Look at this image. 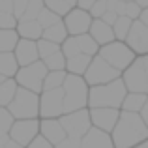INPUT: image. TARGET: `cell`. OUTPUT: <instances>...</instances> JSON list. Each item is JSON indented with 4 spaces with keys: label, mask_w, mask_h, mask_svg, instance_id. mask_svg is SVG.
<instances>
[{
    "label": "cell",
    "mask_w": 148,
    "mask_h": 148,
    "mask_svg": "<svg viewBox=\"0 0 148 148\" xmlns=\"http://www.w3.org/2000/svg\"><path fill=\"white\" fill-rule=\"evenodd\" d=\"M84 79L90 86H98V84H107L111 81L120 79V69L112 68L105 58H101L99 54H96L92 60L90 68L84 73Z\"/></svg>",
    "instance_id": "obj_9"
},
{
    "label": "cell",
    "mask_w": 148,
    "mask_h": 148,
    "mask_svg": "<svg viewBox=\"0 0 148 148\" xmlns=\"http://www.w3.org/2000/svg\"><path fill=\"white\" fill-rule=\"evenodd\" d=\"M56 148H81V141H75V139L68 137V139H64L62 143H58Z\"/></svg>",
    "instance_id": "obj_42"
},
{
    "label": "cell",
    "mask_w": 148,
    "mask_h": 148,
    "mask_svg": "<svg viewBox=\"0 0 148 148\" xmlns=\"http://www.w3.org/2000/svg\"><path fill=\"white\" fill-rule=\"evenodd\" d=\"M15 2V15H17L19 19L25 15V11H26V8H28V4H30V0H13Z\"/></svg>",
    "instance_id": "obj_41"
},
{
    "label": "cell",
    "mask_w": 148,
    "mask_h": 148,
    "mask_svg": "<svg viewBox=\"0 0 148 148\" xmlns=\"http://www.w3.org/2000/svg\"><path fill=\"white\" fill-rule=\"evenodd\" d=\"M47 73H49V68L45 66V62H34L30 66H23L19 69V73L15 75V79L23 88H28V90L38 94V92L43 90V83H45Z\"/></svg>",
    "instance_id": "obj_7"
},
{
    "label": "cell",
    "mask_w": 148,
    "mask_h": 148,
    "mask_svg": "<svg viewBox=\"0 0 148 148\" xmlns=\"http://www.w3.org/2000/svg\"><path fill=\"white\" fill-rule=\"evenodd\" d=\"M40 105H41V98H38L36 92L21 86L17 90L15 99L8 105V109L17 120H26V118H36L40 114Z\"/></svg>",
    "instance_id": "obj_4"
},
{
    "label": "cell",
    "mask_w": 148,
    "mask_h": 148,
    "mask_svg": "<svg viewBox=\"0 0 148 148\" xmlns=\"http://www.w3.org/2000/svg\"><path fill=\"white\" fill-rule=\"evenodd\" d=\"M19 26V17L13 11H0V28L8 30V28H15Z\"/></svg>",
    "instance_id": "obj_35"
},
{
    "label": "cell",
    "mask_w": 148,
    "mask_h": 148,
    "mask_svg": "<svg viewBox=\"0 0 148 148\" xmlns=\"http://www.w3.org/2000/svg\"><path fill=\"white\" fill-rule=\"evenodd\" d=\"M126 2H133V0H126Z\"/></svg>",
    "instance_id": "obj_50"
},
{
    "label": "cell",
    "mask_w": 148,
    "mask_h": 148,
    "mask_svg": "<svg viewBox=\"0 0 148 148\" xmlns=\"http://www.w3.org/2000/svg\"><path fill=\"white\" fill-rule=\"evenodd\" d=\"M43 8H45V0H30L28 8H26L25 15H23L21 19H38ZM21 19H19V21H21Z\"/></svg>",
    "instance_id": "obj_34"
},
{
    "label": "cell",
    "mask_w": 148,
    "mask_h": 148,
    "mask_svg": "<svg viewBox=\"0 0 148 148\" xmlns=\"http://www.w3.org/2000/svg\"><path fill=\"white\" fill-rule=\"evenodd\" d=\"M107 8H109V11H114L120 17V15H126L127 2L126 0H107Z\"/></svg>",
    "instance_id": "obj_36"
},
{
    "label": "cell",
    "mask_w": 148,
    "mask_h": 148,
    "mask_svg": "<svg viewBox=\"0 0 148 148\" xmlns=\"http://www.w3.org/2000/svg\"><path fill=\"white\" fill-rule=\"evenodd\" d=\"M139 19H141V21L148 26V8H145V10H143V13H141V17H139Z\"/></svg>",
    "instance_id": "obj_47"
},
{
    "label": "cell",
    "mask_w": 148,
    "mask_h": 148,
    "mask_svg": "<svg viewBox=\"0 0 148 148\" xmlns=\"http://www.w3.org/2000/svg\"><path fill=\"white\" fill-rule=\"evenodd\" d=\"M131 26H133V19L127 17V15H120L118 21L112 25V28H114V34H116V40H118V41L127 40V34H130Z\"/></svg>",
    "instance_id": "obj_27"
},
{
    "label": "cell",
    "mask_w": 148,
    "mask_h": 148,
    "mask_svg": "<svg viewBox=\"0 0 148 148\" xmlns=\"http://www.w3.org/2000/svg\"><path fill=\"white\" fill-rule=\"evenodd\" d=\"M19 34H21L23 38H26V40H41L43 38V26H41V23L38 21V19H21L19 21V26H17Z\"/></svg>",
    "instance_id": "obj_19"
},
{
    "label": "cell",
    "mask_w": 148,
    "mask_h": 148,
    "mask_svg": "<svg viewBox=\"0 0 148 148\" xmlns=\"http://www.w3.org/2000/svg\"><path fill=\"white\" fill-rule=\"evenodd\" d=\"M141 13H143V8L139 6L135 0L133 2H127V8H126V15L127 17H131L133 21H137V19L141 17Z\"/></svg>",
    "instance_id": "obj_38"
},
{
    "label": "cell",
    "mask_w": 148,
    "mask_h": 148,
    "mask_svg": "<svg viewBox=\"0 0 148 148\" xmlns=\"http://www.w3.org/2000/svg\"><path fill=\"white\" fill-rule=\"evenodd\" d=\"M60 122L64 126L68 137L75 139V141H81L84 135L90 131V124H92V116H90V111H75V112H66V114L60 116Z\"/></svg>",
    "instance_id": "obj_8"
},
{
    "label": "cell",
    "mask_w": 148,
    "mask_h": 148,
    "mask_svg": "<svg viewBox=\"0 0 148 148\" xmlns=\"http://www.w3.org/2000/svg\"><path fill=\"white\" fill-rule=\"evenodd\" d=\"M107 11H109L107 0H98V2L90 8V13H92V17H94V19H101L105 13H107Z\"/></svg>",
    "instance_id": "obj_37"
},
{
    "label": "cell",
    "mask_w": 148,
    "mask_h": 148,
    "mask_svg": "<svg viewBox=\"0 0 148 148\" xmlns=\"http://www.w3.org/2000/svg\"><path fill=\"white\" fill-rule=\"evenodd\" d=\"M68 26H66V23H56V25H53V26H49V28H45L43 30V38L45 40H49V41H54V43H64L66 40H68Z\"/></svg>",
    "instance_id": "obj_25"
},
{
    "label": "cell",
    "mask_w": 148,
    "mask_h": 148,
    "mask_svg": "<svg viewBox=\"0 0 148 148\" xmlns=\"http://www.w3.org/2000/svg\"><path fill=\"white\" fill-rule=\"evenodd\" d=\"M15 56H17L21 66H30L34 62H38V58H41L38 43L34 40H26V38H23L19 41V45L15 47Z\"/></svg>",
    "instance_id": "obj_16"
},
{
    "label": "cell",
    "mask_w": 148,
    "mask_h": 148,
    "mask_svg": "<svg viewBox=\"0 0 148 148\" xmlns=\"http://www.w3.org/2000/svg\"><path fill=\"white\" fill-rule=\"evenodd\" d=\"M19 30H15V28H8V30H4L2 28V32H0V51L2 53H13L15 47L19 45Z\"/></svg>",
    "instance_id": "obj_24"
},
{
    "label": "cell",
    "mask_w": 148,
    "mask_h": 148,
    "mask_svg": "<svg viewBox=\"0 0 148 148\" xmlns=\"http://www.w3.org/2000/svg\"><path fill=\"white\" fill-rule=\"evenodd\" d=\"M38 49H40V56L43 58V60H45L47 56H51V54H54V53H58V51H62L58 43H54V41H49V40H45V38L38 40Z\"/></svg>",
    "instance_id": "obj_32"
},
{
    "label": "cell",
    "mask_w": 148,
    "mask_h": 148,
    "mask_svg": "<svg viewBox=\"0 0 148 148\" xmlns=\"http://www.w3.org/2000/svg\"><path fill=\"white\" fill-rule=\"evenodd\" d=\"M148 101V94H141V92H127L126 99L122 103L124 111H130V112H141L145 103Z\"/></svg>",
    "instance_id": "obj_23"
},
{
    "label": "cell",
    "mask_w": 148,
    "mask_h": 148,
    "mask_svg": "<svg viewBox=\"0 0 148 148\" xmlns=\"http://www.w3.org/2000/svg\"><path fill=\"white\" fill-rule=\"evenodd\" d=\"M66 79H68V73L64 69H60V71H49L47 77H45V83H43V92L54 90V88H62Z\"/></svg>",
    "instance_id": "obj_26"
},
{
    "label": "cell",
    "mask_w": 148,
    "mask_h": 148,
    "mask_svg": "<svg viewBox=\"0 0 148 148\" xmlns=\"http://www.w3.org/2000/svg\"><path fill=\"white\" fill-rule=\"evenodd\" d=\"M19 60L15 53H2L0 54V73L4 77H13L19 73Z\"/></svg>",
    "instance_id": "obj_22"
},
{
    "label": "cell",
    "mask_w": 148,
    "mask_h": 148,
    "mask_svg": "<svg viewBox=\"0 0 148 148\" xmlns=\"http://www.w3.org/2000/svg\"><path fill=\"white\" fill-rule=\"evenodd\" d=\"M101 19H103V21L107 23V25H114V23L118 21V15H116L114 11H107V13H105Z\"/></svg>",
    "instance_id": "obj_44"
},
{
    "label": "cell",
    "mask_w": 148,
    "mask_h": 148,
    "mask_svg": "<svg viewBox=\"0 0 148 148\" xmlns=\"http://www.w3.org/2000/svg\"><path fill=\"white\" fill-rule=\"evenodd\" d=\"M41 135H43L47 141L53 143L54 146H56L58 143H62L64 139H68V133H66L62 122L56 120V118H43V122H41Z\"/></svg>",
    "instance_id": "obj_17"
},
{
    "label": "cell",
    "mask_w": 148,
    "mask_h": 148,
    "mask_svg": "<svg viewBox=\"0 0 148 148\" xmlns=\"http://www.w3.org/2000/svg\"><path fill=\"white\" fill-rule=\"evenodd\" d=\"M62 53L66 54V58H71V56H77V54H83V51H81L79 41H77L75 36L68 38V40L62 43Z\"/></svg>",
    "instance_id": "obj_33"
},
{
    "label": "cell",
    "mask_w": 148,
    "mask_h": 148,
    "mask_svg": "<svg viewBox=\"0 0 148 148\" xmlns=\"http://www.w3.org/2000/svg\"><path fill=\"white\" fill-rule=\"evenodd\" d=\"M26 148H56V146H53V143L47 141V139H45L43 135H41V137L38 135V137L34 139V141L30 143V145L26 146Z\"/></svg>",
    "instance_id": "obj_39"
},
{
    "label": "cell",
    "mask_w": 148,
    "mask_h": 148,
    "mask_svg": "<svg viewBox=\"0 0 148 148\" xmlns=\"http://www.w3.org/2000/svg\"><path fill=\"white\" fill-rule=\"evenodd\" d=\"M133 148H148V141L141 143V145H137V146H133Z\"/></svg>",
    "instance_id": "obj_49"
},
{
    "label": "cell",
    "mask_w": 148,
    "mask_h": 148,
    "mask_svg": "<svg viewBox=\"0 0 148 148\" xmlns=\"http://www.w3.org/2000/svg\"><path fill=\"white\" fill-rule=\"evenodd\" d=\"M15 120H17V118L10 112V109H8V107L0 109V130H2V135H10V131H11V127H13Z\"/></svg>",
    "instance_id": "obj_30"
},
{
    "label": "cell",
    "mask_w": 148,
    "mask_h": 148,
    "mask_svg": "<svg viewBox=\"0 0 148 148\" xmlns=\"http://www.w3.org/2000/svg\"><path fill=\"white\" fill-rule=\"evenodd\" d=\"M17 90H19L17 79H11L10 77V79H6V81L0 83V103H2V107H8V105L15 99Z\"/></svg>",
    "instance_id": "obj_21"
},
{
    "label": "cell",
    "mask_w": 148,
    "mask_h": 148,
    "mask_svg": "<svg viewBox=\"0 0 148 148\" xmlns=\"http://www.w3.org/2000/svg\"><path fill=\"white\" fill-rule=\"evenodd\" d=\"M90 36L94 38L99 45H107V43H112V41H114L116 34H114L112 25H107L103 19H94V23H92V26H90Z\"/></svg>",
    "instance_id": "obj_18"
},
{
    "label": "cell",
    "mask_w": 148,
    "mask_h": 148,
    "mask_svg": "<svg viewBox=\"0 0 148 148\" xmlns=\"http://www.w3.org/2000/svg\"><path fill=\"white\" fill-rule=\"evenodd\" d=\"M96 2H98V0H79V4H77V6L83 8V10H88V11H90V8L94 6Z\"/></svg>",
    "instance_id": "obj_45"
},
{
    "label": "cell",
    "mask_w": 148,
    "mask_h": 148,
    "mask_svg": "<svg viewBox=\"0 0 148 148\" xmlns=\"http://www.w3.org/2000/svg\"><path fill=\"white\" fill-rule=\"evenodd\" d=\"M126 43L137 54H148V26L141 19L133 21V26H131L130 34H127Z\"/></svg>",
    "instance_id": "obj_14"
},
{
    "label": "cell",
    "mask_w": 148,
    "mask_h": 148,
    "mask_svg": "<svg viewBox=\"0 0 148 148\" xmlns=\"http://www.w3.org/2000/svg\"><path fill=\"white\" fill-rule=\"evenodd\" d=\"M62 88H64V111L66 112L81 111V109H84L88 105L90 90H88L86 79H83L81 75L69 73Z\"/></svg>",
    "instance_id": "obj_3"
},
{
    "label": "cell",
    "mask_w": 148,
    "mask_h": 148,
    "mask_svg": "<svg viewBox=\"0 0 148 148\" xmlns=\"http://www.w3.org/2000/svg\"><path fill=\"white\" fill-rule=\"evenodd\" d=\"M127 86L124 83V79L111 81L107 84H98V86L90 88V98H88V105L90 109L96 107H112L120 109L127 96Z\"/></svg>",
    "instance_id": "obj_2"
},
{
    "label": "cell",
    "mask_w": 148,
    "mask_h": 148,
    "mask_svg": "<svg viewBox=\"0 0 148 148\" xmlns=\"http://www.w3.org/2000/svg\"><path fill=\"white\" fill-rule=\"evenodd\" d=\"M66 26H68V32L71 36H81V34L90 32V26L94 23V17L88 10L83 8H75L66 15Z\"/></svg>",
    "instance_id": "obj_12"
},
{
    "label": "cell",
    "mask_w": 148,
    "mask_h": 148,
    "mask_svg": "<svg viewBox=\"0 0 148 148\" xmlns=\"http://www.w3.org/2000/svg\"><path fill=\"white\" fill-rule=\"evenodd\" d=\"M81 148H116L112 137L99 127H90L86 135L81 139Z\"/></svg>",
    "instance_id": "obj_15"
},
{
    "label": "cell",
    "mask_w": 148,
    "mask_h": 148,
    "mask_svg": "<svg viewBox=\"0 0 148 148\" xmlns=\"http://www.w3.org/2000/svg\"><path fill=\"white\" fill-rule=\"evenodd\" d=\"M41 131V124L36 118H26V120H15L13 127H11L10 135L23 146H28L38 133Z\"/></svg>",
    "instance_id": "obj_11"
},
{
    "label": "cell",
    "mask_w": 148,
    "mask_h": 148,
    "mask_svg": "<svg viewBox=\"0 0 148 148\" xmlns=\"http://www.w3.org/2000/svg\"><path fill=\"white\" fill-rule=\"evenodd\" d=\"M112 141L116 148H133L148 141V126L141 112H120V120L112 131Z\"/></svg>",
    "instance_id": "obj_1"
},
{
    "label": "cell",
    "mask_w": 148,
    "mask_h": 148,
    "mask_svg": "<svg viewBox=\"0 0 148 148\" xmlns=\"http://www.w3.org/2000/svg\"><path fill=\"white\" fill-rule=\"evenodd\" d=\"M75 4H79V0H45V6L56 11L58 15H68L75 8Z\"/></svg>",
    "instance_id": "obj_28"
},
{
    "label": "cell",
    "mask_w": 148,
    "mask_h": 148,
    "mask_svg": "<svg viewBox=\"0 0 148 148\" xmlns=\"http://www.w3.org/2000/svg\"><path fill=\"white\" fill-rule=\"evenodd\" d=\"M141 116H143V120L146 122V126H148V101L145 103V107H143V111H141Z\"/></svg>",
    "instance_id": "obj_46"
},
{
    "label": "cell",
    "mask_w": 148,
    "mask_h": 148,
    "mask_svg": "<svg viewBox=\"0 0 148 148\" xmlns=\"http://www.w3.org/2000/svg\"><path fill=\"white\" fill-rule=\"evenodd\" d=\"M92 60H94V56H90V54H77V56H71L68 58V71L69 73H75V75H84L86 73V69L90 68Z\"/></svg>",
    "instance_id": "obj_20"
},
{
    "label": "cell",
    "mask_w": 148,
    "mask_h": 148,
    "mask_svg": "<svg viewBox=\"0 0 148 148\" xmlns=\"http://www.w3.org/2000/svg\"><path fill=\"white\" fill-rule=\"evenodd\" d=\"M0 11H13L15 13V2L13 0H0Z\"/></svg>",
    "instance_id": "obj_43"
},
{
    "label": "cell",
    "mask_w": 148,
    "mask_h": 148,
    "mask_svg": "<svg viewBox=\"0 0 148 148\" xmlns=\"http://www.w3.org/2000/svg\"><path fill=\"white\" fill-rule=\"evenodd\" d=\"M98 54L101 58H105L112 68L120 69V71H126L135 62V51L127 43H122V41H112V43L101 45Z\"/></svg>",
    "instance_id": "obj_5"
},
{
    "label": "cell",
    "mask_w": 148,
    "mask_h": 148,
    "mask_svg": "<svg viewBox=\"0 0 148 148\" xmlns=\"http://www.w3.org/2000/svg\"><path fill=\"white\" fill-rule=\"evenodd\" d=\"M43 62L49 68V71H60V69H64L66 66H68V58H66V54L62 53V51H58V53L47 56Z\"/></svg>",
    "instance_id": "obj_29"
},
{
    "label": "cell",
    "mask_w": 148,
    "mask_h": 148,
    "mask_svg": "<svg viewBox=\"0 0 148 148\" xmlns=\"http://www.w3.org/2000/svg\"><path fill=\"white\" fill-rule=\"evenodd\" d=\"M40 114L43 118H56V116L66 114L64 111V88H54V90H45L41 96Z\"/></svg>",
    "instance_id": "obj_10"
},
{
    "label": "cell",
    "mask_w": 148,
    "mask_h": 148,
    "mask_svg": "<svg viewBox=\"0 0 148 148\" xmlns=\"http://www.w3.org/2000/svg\"><path fill=\"white\" fill-rule=\"evenodd\" d=\"M38 21L41 23V26H43V28H49V26H53V25H56V23H60V15H58L56 11H53L51 8L45 6L43 10H41V13H40V17H38Z\"/></svg>",
    "instance_id": "obj_31"
},
{
    "label": "cell",
    "mask_w": 148,
    "mask_h": 148,
    "mask_svg": "<svg viewBox=\"0 0 148 148\" xmlns=\"http://www.w3.org/2000/svg\"><path fill=\"white\" fill-rule=\"evenodd\" d=\"M0 148H25V146L19 145L11 135H2L0 137Z\"/></svg>",
    "instance_id": "obj_40"
},
{
    "label": "cell",
    "mask_w": 148,
    "mask_h": 148,
    "mask_svg": "<svg viewBox=\"0 0 148 148\" xmlns=\"http://www.w3.org/2000/svg\"><path fill=\"white\" fill-rule=\"evenodd\" d=\"M90 116H92V124L96 127L107 131V133L109 131L112 133L120 120V111L112 107H96V109H90Z\"/></svg>",
    "instance_id": "obj_13"
},
{
    "label": "cell",
    "mask_w": 148,
    "mask_h": 148,
    "mask_svg": "<svg viewBox=\"0 0 148 148\" xmlns=\"http://www.w3.org/2000/svg\"><path fill=\"white\" fill-rule=\"evenodd\" d=\"M124 83L130 92L148 94V54H141L124 71Z\"/></svg>",
    "instance_id": "obj_6"
},
{
    "label": "cell",
    "mask_w": 148,
    "mask_h": 148,
    "mask_svg": "<svg viewBox=\"0 0 148 148\" xmlns=\"http://www.w3.org/2000/svg\"><path fill=\"white\" fill-rule=\"evenodd\" d=\"M135 2H137L139 6L143 8V10H145V8H148V0H135Z\"/></svg>",
    "instance_id": "obj_48"
}]
</instances>
